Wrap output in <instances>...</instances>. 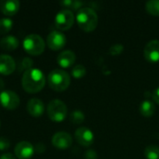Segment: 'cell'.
<instances>
[{"mask_svg":"<svg viewBox=\"0 0 159 159\" xmlns=\"http://www.w3.org/2000/svg\"><path fill=\"white\" fill-rule=\"evenodd\" d=\"M46 84L44 73L37 68H32L23 73L21 77V86L23 89L29 93H36L40 91Z\"/></svg>","mask_w":159,"mask_h":159,"instance_id":"6da1fadb","label":"cell"},{"mask_svg":"<svg viewBox=\"0 0 159 159\" xmlns=\"http://www.w3.org/2000/svg\"><path fill=\"white\" fill-rule=\"evenodd\" d=\"M76 21L78 26L85 32H92L98 25V15L89 7H84L77 11Z\"/></svg>","mask_w":159,"mask_h":159,"instance_id":"7a4b0ae2","label":"cell"},{"mask_svg":"<svg viewBox=\"0 0 159 159\" xmlns=\"http://www.w3.org/2000/svg\"><path fill=\"white\" fill-rule=\"evenodd\" d=\"M48 86L56 91H63L68 89L71 83V77L67 72L62 69H54L48 75Z\"/></svg>","mask_w":159,"mask_h":159,"instance_id":"3957f363","label":"cell"},{"mask_svg":"<svg viewBox=\"0 0 159 159\" xmlns=\"http://www.w3.org/2000/svg\"><path fill=\"white\" fill-rule=\"evenodd\" d=\"M23 48L31 55H40L45 50V41L41 35L31 34L23 39Z\"/></svg>","mask_w":159,"mask_h":159,"instance_id":"277c9868","label":"cell"},{"mask_svg":"<svg viewBox=\"0 0 159 159\" xmlns=\"http://www.w3.org/2000/svg\"><path fill=\"white\" fill-rule=\"evenodd\" d=\"M48 117L54 122H61L66 118L67 116V106L66 104L58 99L52 100L48 102L47 108Z\"/></svg>","mask_w":159,"mask_h":159,"instance_id":"5b68a950","label":"cell"},{"mask_svg":"<svg viewBox=\"0 0 159 159\" xmlns=\"http://www.w3.org/2000/svg\"><path fill=\"white\" fill-rule=\"evenodd\" d=\"M54 21L59 31H67L73 26L75 22V15L72 10L64 8L57 13Z\"/></svg>","mask_w":159,"mask_h":159,"instance_id":"8992f818","label":"cell"},{"mask_svg":"<svg viewBox=\"0 0 159 159\" xmlns=\"http://www.w3.org/2000/svg\"><path fill=\"white\" fill-rule=\"evenodd\" d=\"M0 104L9 110L15 109L20 104V97L10 89H4L0 92Z\"/></svg>","mask_w":159,"mask_h":159,"instance_id":"52a82bcc","label":"cell"},{"mask_svg":"<svg viewBox=\"0 0 159 159\" xmlns=\"http://www.w3.org/2000/svg\"><path fill=\"white\" fill-rule=\"evenodd\" d=\"M66 41L65 34L59 30L51 31L47 37V44L52 50H59L65 46Z\"/></svg>","mask_w":159,"mask_h":159,"instance_id":"ba28073f","label":"cell"},{"mask_svg":"<svg viewBox=\"0 0 159 159\" xmlns=\"http://www.w3.org/2000/svg\"><path fill=\"white\" fill-rule=\"evenodd\" d=\"M51 142H52V144L56 148L60 150H65L72 145L73 138L68 132L59 131V132H56L52 136Z\"/></svg>","mask_w":159,"mask_h":159,"instance_id":"9c48e42d","label":"cell"},{"mask_svg":"<svg viewBox=\"0 0 159 159\" xmlns=\"http://www.w3.org/2000/svg\"><path fill=\"white\" fill-rule=\"evenodd\" d=\"M75 138L80 145L87 147L90 146L94 142L93 132L86 127L78 128L75 132Z\"/></svg>","mask_w":159,"mask_h":159,"instance_id":"30bf717a","label":"cell"},{"mask_svg":"<svg viewBox=\"0 0 159 159\" xmlns=\"http://www.w3.org/2000/svg\"><path fill=\"white\" fill-rule=\"evenodd\" d=\"M15 156L20 159L31 158L34 154V147L27 141H21L17 143L14 149Z\"/></svg>","mask_w":159,"mask_h":159,"instance_id":"8fae6325","label":"cell"},{"mask_svg":"<svg viewBox=\"0 0 159 159\" xmlns=\"http://www.w3.org/2000/svg\"><path fill=\"white\" fill-rule=\"evenodd\" d=\"M143 56L149 62L159 61V40H152L148 42L143 49Z\"/></svg>","mask_w":159,"mask_h":159,"instance_id":"7c38bea8","label":"cell"},{"mask_svg":"<svg viewBox=\"0 0 159 159\" xmlns=\"http://www.w3.org/2000/svg\"><path fill=\"white\" fill-rule=\"evenodd\" d=\"M16 63L14 59L7 54L0 55V75H8L14 72Z\"/></svg>","mask_w":159,"mask_h":159,"instance_id":"4fadbf2b","label":"cell"},{"mask_svg":"<svg viewBox=\"0 0 159 159\" xmlns=\"http://www.w3.org/2000/svg\"><path fill=\"white\" fill-rule=\"evenodd\" d=\"M75 59H76V56L75 54L74 51L72 50H63L61 51L58 57H57V61H58V64L62 67V68H68V67H71L75 61Z\"/></svg>","mask_w":159,"mask_h":159,"instance_id":"5bb4252c","label":"cell"},{"mask_svg":"<svg viewBox=\"0 0 159 159\" xmlns=\"http://www.w3.org/2000/svg\"><path fill=\"white\" fill-rule=\"evenodd\" d=\"M26 108H27L28 113L33 116H40L45 111L44 102L37 98L30 99L27 102Z\"/></svg>","mask_w":159,"mask_h":159,"instance_id":"9a60e30c","label":"cell"},{"mask_svg":"<svg viewBox=\"0 0 159 159\" xmlns=\"http://www.w3.org/2000/svg\"><path fill=\"white\" fill-rule=\"evenodd\" d=\"M20 8V2L18 0H1L0 10L7 16L15 15Z\"/></svg>","mask_w":159,"mask_h":159,"instance_id":"2e32d148","label":"cell"},{"mask_svg":"<svg viewBox=\"0 0 159 159\" xmlns=\"http://www.w3.org/2000/svg\"><path fill=\"white\" fill-rule=\"evenodd\" d=\"M19 44H20L19 39L14 35H6L0 39V47L4 50H7V51L14 50L19 47Z\"/></svg>","mask_w":159,"mask_h":159,"instance_id":"e0dca14e","label":"cell"},{"mask_svg":"<svg viewBox=\"0 0 159 159\" xmlns=\"http://www.w3.org/2000/svg\"><path fill=\"white\" fill-rule=\"evenodd\" d=\"M155 112H156V106L152 101L146 99L143 102H142L140 105V113L142 116L145 117H150L155 114Z\"/></svg>","mask_w":159,"mask_h":159,"instance_id":"ac0fdd59","label":"cell"},{"mask_svg":"<svg viewBox=\"0 0 159 159\" xmlns=\"http://www.w3.org/2000/svg\"><path fill=\"white\" fill-rule=\"evenodd\" d=\"M60 5L69 10H79L83 7L84 2L78 0H62L60 2Z\"/></svg>","mask_w":159,"mask_h":159,"instance_id":"d6986e66","label":"cell"},{"mask_svg":"<svg viewBox=\"0 0 159 159\" xmlns=\"http://www.w3.org/2000/svg\"><path fill=\"white\" fill-rule=\"evenodd\" d=\"M145 8L153 16H159V0H150L146 2Z\"/></svg>","mask_w":159,"mask_h":159,"instance_id":"ffe728a7","label":"cell"},{"mask_svg":"<svg viewBox=\"0 0 159 159\" xmlns=\"http://www.w3.org/2000/svg\"><path fill=\"white\" fill-rule=\"evenodd\" d=\"M144 157L146 159H159V147L157 145H149L144 149Z\"/></svg>","mask_w":159,"mask_h":159,"instance_id":"44dd1931","label":"cell"},{"mask_svg":"<svg viewBox=\"0 0 159 159\" xmlns=\"http://www.w3.org/2000/svg\"><path fill=\"white\" fill-rule=\"evenodd\" d=\"M13 21L9 18H2L0 19V34H4L9 32L12 29Z\"/></svg>","mask_w":159,"mask_h":159,"instance_id":"7402d4cb","label":"cell"},{"mask_svg":"<svg viewBox=\"0 0 159 159\" xmlns=\"http://www.w3.org/2000/svg\"><path fill=\"white\" fill-rule=\"evenodd\" d=\"M70 120L74 124H81L85 120V115L80 110H75L70 114Z\"/></svg>","mask_w":159,"mask_h":159,"instance_id":"603a6c76","label":"cell"},{"mask_svg":"<svg viewBox=\"0 0 159 159\" xmlns=\"http://www.w3.org/2000/svg\"><path fill=\"white\" fill-rule=\"evenodd\" d=\"M86 68L84 65L82 64H77L75 66H74L72 68V71H71V74L72 75L75 77V78H81L83 76H85L86 75Z\"/></svg>","mask_w":159,"mask_h":159,"instance_id":"cb8c5ba5","label":"cell"},{"mask_svg":"<svg viewBox=\"0 0 159 159\" xmlns=\"http://www.w3.org/2000/svg\"><path fill=\"white\" fill-rule=\"evenodd\" d=\"M33 64H34V61H33V60H32L31 58H29V57H24V58L20 61V62L19 71H20H20L26 72V71L32 69Z\"/></svg>","mask_w":159,"mask_h":159,"instance_id":"d4e9b609","label":"cell"},{"mask_svg":"<svg viewBox=\"0 0 159 159\" xmlns=\"http://www.w3.org/2000/svg\"><path fill=\"white\" fill-rule=\"evenodd\" d=\"M123 49H124V48H123V46L121 44H116V45H113L110 48L109 51H110V53L112 55H118L123 51Z\"/></svg>","mask_w":159,"mask_h":159,"instance_id":"484cf974","label":"cell"},{"mask_svg":"<svg viewBox=\"0 0 159 159\" xmlns=\"http://www.w3.org/2000/svg\"><path fill=\"white\" fill-rule=\"evenodd\" d=\"M10 147V142L6 137H0V151H5Z\"/></svg>","mask_w":159,"mask_h":159,"instance_id":"4316f807","label":"cell"},{"mask_svg":"<svg viewBox=\"0 0 159 159\" xmlns=\"http://www.w3.org/2000/svg\"><path fill=\"white\" fill-rule=\"evenodd\" d=\"M84 159H98V155L94 150H87L85 155H84Z\"/></svg>","mask_w":159,"mask_h":159,"instance_id":"83f0119b","label":"cell"},{"mask_svg":"<svg viewBox=\"0 0 159 159\" xmlns=\"http://www.w3.org/2000/svg\"><path fill=\"white\" fill-rule=\"evenodd\" d=\"M34 150H35L37 153H42V152H44V151L46 150V145H45L44 143H38L35 145Z\"/></svg>","mask_w":159,"mask_h":159,"instance_id":"f1b7e54d","label":"cell"},{"mask_svg":"<svg viewBox=\"0 0 159 159\" xmlns=\"http://www.w3.org/2000/svg\"><path fill=\"white\" fill-rule=\"evenodd\" d=\"M152 98H153V100H154L157 103H158L159 104V88H157V89L153 91V93H152Z\"/></svg>","mask_w":159,"mask_h":159,"instance_id":"f546056e","label":"cell"},{"mask_svg":"<svg viewBox=\"0 0 159 159\" xmlns=\"http://www.w3.org/2000/svg\"><path fill=\"white\" fill-rule=\"evenodd\" d=\"M0 159H16V157L11 153H5L0 156Z\"/></svg>","mask_w":159,"mask_h":159,"instance_id":"4dcf8cb0","label":"cell"},{"mask_svg":"<svg viewBox=\"0 0 159 159\" xmlns=\"http://www.w3.org/2000/svg\"><path fill=\"white\" fill-rule=\"evenodd\" d=\"M4 87H5V83H4V80L0 77V91H2L4 89Z\"/></svg>","mask_w":159,"mask_h":159,"instance_id":"1f68e13d","label":"cell"},{"mask_svg":"<svg viewBox=\"0 0 159 159\" xmlns=\"http://www.w3.org/2000/svg\"><path fill=\"white\" fill-rule=\"evenodd\" d=\"M0 126H1V122H0Z\"/></svg>","mask_w":159,"mask_h":159,"instance_id":"d6a6232c","label":"cell"}]
</instances>
